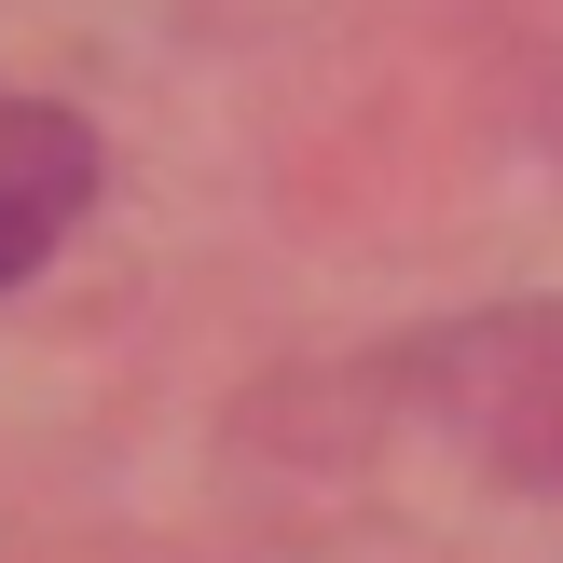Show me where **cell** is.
<instances>
[{
  "mask_svg": "<svg viewBox=\"0 0 563 563\" xmlns=\"http://www.w3.org/2000/svg\"><path fill=\"white\" fill-rule=\"evenodd\" d=\"M82 192H97V137H82L69 110H42V97L0 82V289L82 220Z\"/></svg>",
  "mask_w": 563,
  "mask_h": 563,
  "instance_id": "cell-1",
  "label": "cell"
}]
</instances>
